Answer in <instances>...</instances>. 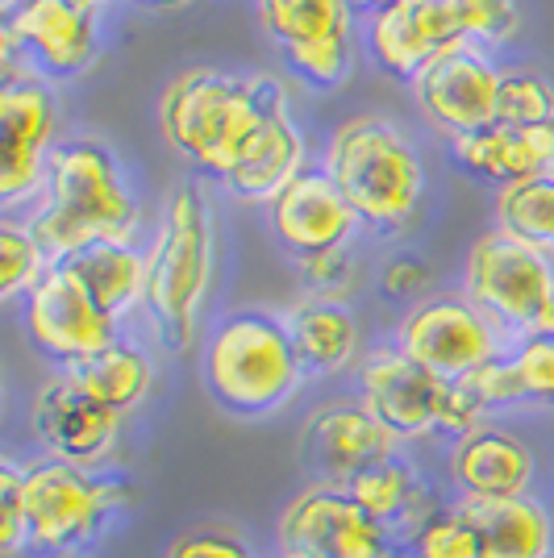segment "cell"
I'll use <instances>...</instances> for the list:
<instances>
[{"instance_id": "52a82bcc", "label": "cell", "mask_w": 554, "mask_h": 558, "mask_svg": "<svg viewBox=\"0 0 554 558\" xmlns=\"http://www.w3.org/2000/svg\"><path fill=\"white\" fill-rule=\"evenodd\" d=\"M467 292L480 313L538 333L554 304L551 258L513 233L492 230L467 255Z\"/></svg>"}, {"instance_id": "277c9868", "label": "cell", "mask_w": 554, "mask_h": 558, "mask_svg": "<svg viewBox=\"0 0 554 558\" xmlns=\"http://www.w3.org/2000/svg\"><path fill=\"white\" fill-rule=\"evenodd\" d=\"M325 175L338 184L359 221L384 233L409 226L421 201V163L413 146L380 117H354L334 134L325 150Z\"/></svg>"}, {"instance_id": "ffe728a7", "label": "cell", "mask_w": 554, "mask_h": 558, "mask_svg": "<svg viewBox=\"0 0 554 558\" xmlns=\"http://www.w3.org/2000/svg\"><path fill=\"white\" fill-rule=\"evenodd\" d=\"M455 480L462 488V500H513L530 488L533 454L505 429H475L459 438Z\"/></svg>"}, {"instance_id": "f1b7e54d", "label": "cell", "mask_w": 554, "mask_h": 558, "mask_svg": "<svg viewBox=\"0 0 554 558\" xmlns=\"http://www.w3.org/2000/svg\"><path fill=\"white\" fill-rule=\"evenodd\" d=\"M508 384L517 400H546L554 404V333H530L521 350L505 359Z\"/></svg>"}, {"instance_id": "4fadbf2b", "label": "cell", "mask_w": 554, "mask_h": 558, "mask_svg": "<svg viewBox=\"0 0 554 558\" xmlns=\"http://www.w3.org/2000/svg\"><path fill=\"white\" fill-rule=\"evenodd\" d=\"M25 326H29L34 347L71 367L100 354L105 347H113V317L59 267H50L47 276L34 283Z\"/></svg>"}, {"instance_id": "ac0fdd59", "label": "cell", "mask_w": 554, "mask_h": 558, "mask_svg": "<svg viewBox=\"0 0 554 558\" xmlns=\"http://www.w3.org/2000/svg\"><path fill=\"white\" fill-rule=\"evenodd\" d=\"M455 159L471 175L492 180L501 187L554 175V121H546V125L492 121L484 130H471V134L455 138Z\"/></svg>"}, {"instance_id": "ba28073f", "label": "cell", "mask_w": 554, "mask_h": 558, "mask_svg": "<svg viewBox=\"0 0 554 558\" xmlns=\"http://www.w3.org/2000/svg\"><path fill=\"white\" fill-rule=\"evenodd\" d=\"M359 384H363V409L396 442L421 438L430 429H450L455 379H442L430 367H421L400 347L375 350L359 372Z\"/></svg>"}, {"instance_id": "9c48e42d", "label": "cell", "mask_w": 554, "mask_h": 558, "mask_svg": "<svg viewBox=\"0 0 554 558\" xmlns=\"http://www.w3.org/2000/svg\"><path fill=\"white\" fill-rule=\"evenodd\" d=\"M117 505L113 484L93 480L75 463H43L25 471V512H29V542L68 550L80 546L105 525L109 509Z\"/></svg>"}, {"instance_id": "ab89813d", "label": "cell", "mask_w": 554, "mask_h": 558, "mask_svg": "<svg viewBox=\"0 0 554 558\" xmlns=\"http://www.w3.org/2000/svg\"><path fill=\"white\" fill-rule=\"evenodd\" d=\"M542 333H554V304H551V313H546V322H542Z\"/></svg>"}, {"instance_id": "30bf717a", "label": "cell", "mask_w": 554, "mask_h": 558, "mask_svg": "<svg viewBox=\"0 0 554 558\" xmlns=\"http://www.w3.org/2000/svg\"><path fill=\"white\" fill-rule=\"evenodd\" d=\"M279 537L288 555L304 558H388V530L347 488H313L297 496Z\"/></svg>"}, {"instance_id": "d6986e66", "label": "cell", "mask_w": 554, "mask_h": 558, "mask_svg": "<svg viewBox=\"0 0 554 558\" xmlns=\"http://www.w3.org/2000/svg\"><path fill=\"white\" fill-rule=\"evenodd\" d=\"M309 446L325 466L329 480L350 484L354 475H363L371 466L388 463L396 450V438L371 417L363 404H334L322 409L309 425Z\"/></svg>"}, {"instance_id": "7c38bea8", "label": "cell", "mask_w": 554, "mask_h": 558, "mask_svg": "<svg viewBox=\"0 0 554 558\" xmlns=\"http://www.w3.org/2000/svg\"><path fill=\"white\" fill-rule=\"evenodd\" d=\"M400 350L442 379H462L496 359V329L467 301H425L400 326Z\"/></svg>"}, {"instance_id": "7402d4cb", "label": "cell", "mask_w": 554, "mask_h": 558, "mask_svg": "<svg viewBox=\"0 0 554 558\" xmlns=\"http://www.w3.org/2000/svg\"><path fill=\"white\" fill-rule=\"evenodd\" d=\"M55 267L68 271L113 322L134 301H142V288H146V258L130 242H93L75 255L59 258Z\"/></svg>"}, {"instance_id": "f546056e", "label": "cell", "mask_w": 554, "mask_h": 558, "mask_svg": "<svg viewBox=\"0 0 554 558\" xmlns=\"http://www.w3.org/2000/svg\"><path fill=\"white\" fill-rule=\"evenodd\" d=\"M43 258L47 251L38 246L34 230H22V226H0V296H17V292H34V283L47 276L43 271Z\"/></svg>"}, {"instance_id": "74e56055", "label": "cell", "mask_w": 554, "mask_h": 558, "mask_svg": "<svg viewBox=\"0 0 554 558\" xmlns=\"http://www.w3.org/2000/svg\"><path fill=\"white\" fill-rule=\"evenodd\" d=\"M25 4H34V0H0V13H4V22H9L13 13H22Z\"/></svg>"}, {"instance_id": "8fae6325", "label": "cell", "mask_w": 554, "mask_h": 558, "mask_svg": "<svg viewBox=\"0 0 554 558\" xmlns=\"http://www.w3.org/2000/svg\"><path fill=\"white\" fill-rule=\"evenodd\" d=\"M501 80L505 71H496L484 59V50L467 43L442 47L421 75L413 80L421 109L438 121L442 130H450L455 138L484 130L496 121V100H501Z\"/></svg>"}, {"instance_id": "484cf974", "label": "cell", "mask_w": 554, "mask_h": 558, "mask_svg": "<svg viewBox=\"0 0 554 558\" xmlns=\"http://www.w3.org/2000/svg\"><path fill=\"white\" fill-rule=\"evenodd\" d=\"M258 17L279 47L350 38V0H258Z\"/></svg>"}, {"instance_id": "5bb4252c", "label": "cell", "mask_w": 554, "mask_h": 558, "mask_svg": "<svg viewBox=\"0 0 554 558\" xmlns=\"http://www.w3.org/2000/svg\"><path fill=\"white\" fill-rule=\"evenodd\" d=\"M55 96L43 80H9L0 88V201H22L43 184L55 134Z\"/></svg>"}, {"instance_id": "cb8c5ba5", "label": "cell", "mask_w": 554, "mask_h": 558, "mask_svg": "<svg viewBox=\"0 0 554 558\" xmlns=\"http://www.w3.org/2000/svg\"><path fill=\"white\" fill-rule=\"evenodd\" d=\"M288 338L297 347L304 372L334 375L342 372L359 350V326L338 301H309L288 313Z\"/></svg>"}, {"instance_id": "7a4b0ae2", "label": "cell", "mask_w": 554, "mask_h": 558, "mask_svg": "<svg viewBox=\"0 0 554 558\" xmlns=\"http://www.w3.org/2000/svg\"><path fill=\"white\" fill-rule=\"evenodd\" d=\"M276 88L279 84L267 75L238 80L213 68H188L162 93V134L192 167H201L213 180H226L238 146L246 142Z\"/></svg>"}, {"instance_id": "4dcf8cb0", "label": "cell", "mask_w": 554, "mask_h": 558, "mask_svg": "<svg viewBox=\"0 0 554 558\" xmlns=\"http://www.w3.org/2000/svg\"><path fill=\"white\" fill-rule=\"evenodd\" d=\"M284 63L297 71L301 80L317 88H338L350 71V38H325V43H297V47H279Z\"/></svg>"}, {"instance_id": "44dd1931", "label": "cell", "mask_w": 554, "mask_h": 558, "mask_svg": "<svg viewBox=\"0 0 554 558\" xmlns=\"http://www.w3.org/2000/svg\"><path fill=\"white\" fill-rule=\"evenodd\" d=\"M455 512L480 537V558L551 555V517L526 496H513V500H462Z\"/></svg>"}, {"instance_id": "60d3db41", "label": "cell", "mask_w": 554, "mask_h": 558, "mask_svg": "<svg viewBox=\"0 0 554 558\" xmlns=\"http://www.w3.org/2000/svg\"><path fill=\"white\" fill-rule=\"evenodd\" d=\"M284 558H304V555H284Z\"/></svg>"}, {"instance_id": "5b68a950", "label": "cell", "mask_w": 554, "mask_h": 558, "mask_svg": "<svg viewBox=\"0 0 554 558\" xmlns=\"http://www.w3.org/2000/svg\"><path fill=\"white\" fill-rule=\"evenodd\" d=\"M301 359L284 322L263 313H238L208 338L205 379L230 413L258 417L284 404L301 384Z\"/></svg>"}, {"instance_id": "e575fe53", "label": "cell", "mask_w": 554, "mask_h": 558, "mask_svg": "<svg viewBox=\"0 0 554 558\" xmlns=\"http://www.w3.org/2000/svg\"><path fill=\"white\" fill-rule=\"evenodd\" d=\"M380 288H384V296H393V301L417 296L421 288H430V267H425L421 258H413V255H400V258H393V263L384 267Z\"/></svg>"}, {"instance_id": "9a60e30c", "label": "cell", "mask_w": 554, "mask_h": 558, "mask_svg": "<svg viewBox=\"0 0 554 558\" xmlns=\"http://www.w3.org/2000/svg\"><path fill=\"white\" fill-rule=\"evenodd\" d=\"M96 22L100 0H34L4 22V38H13L43 75L71 80L93 63Z\"/></svg>"}, {"instance_id": "d4e9b609", "label": "cell", "mask_w": 554, "mask_h": 558, "mask_svg": "<svg viewBox=\"0 0 554 558\" xmlns=\"http://www.w3.org/2000/svg\"><path fill=\"white\" fill-rule=\"evenodd\" d=\"M71 375H75L96 400H105L109 409H117V413L142 404V396L150 392V379H155L146 354L134 347H121V342L105 347L100 354L84 359V363H75Z\"/></svg>"}, {"instance_id": "d6a6232c", "label": "cell", "mask_w": 554, "mask_h": 558, "mask_svg": "<svg viewBox=\"0 0 554 558\" xmlns=\"http://www.w3.org/2000/svg\"><path fill=\"white\" fill-rule=\"evenodd\" d=\"M417 558H480V537L459 512H446L417 534Z\"/></svg>"}, {"instance_id": "e0dca14e", "label": "cell", "mask_w": 554, "mask_h": 558, "mask_svg": "<svg viewBox=\"0 0 554 558\" xmlns=\"http://www.w3.org/2000/svg\"><path fill=\"white\" fill-rule=\"evenodd\" d=\"M354 209L325 171H301L292 184L272 201V230L292 255L317 258L342 251L354 230Z\"/></svg>"}, {"instance_id": "1f68e13d", "label": "cell", "mask_w": 554, "mask_h": 558, "mask_svg": "<svg viewBox=\"0 0 554 558\" xmlns=\"http://www.w3.org/2000/svg\"><path fill=\"white\" fill-rule=\"evenodd\" d=\"M29 542V512H25V471L13 463L0 466V555H17Z\"/></svg>"}, {"instance_id": "836d02e7", "label": "cell", "mask_w": 554, "mask_h": 558, "mask_svg": "<svg viewBox=\"0 0 554 558\" xmlns=\"http://www.w3.org/2000/svg\"><path fill=\"white\" fill-rule=\"evenodd\" d=\"M167 558H254V555L246 550V542H238V537L201 530V534L180 537Z\"/></svg>"}, {"instance_id": "f35d334b", "label": "cell", "mask_w": 554, "mask_h": 558, "mask_svg": "<svg viewBox=\"0 0 554 558\" xmlns=\"http://www.w3.org/2000/svg\"><path fill=\"white\" fill-rule=\"evenodd\" d=\"M142 4H150V9H180L188 0H142Z\"/></svg>"}, {"instance_id": "8d00e7d4", "label": "cell", "mask_w": 554, "mask_h": 558, "mask_svg": "<svg viewBox=\"0 0 554 558\" xmlns=\"http://www.w3.org/2000/svg\"><path fill=\"white\" fill-rule=\"evenodd\" d=\"M400 4H409V0H350V9H363V13H388V9H400Z\"/></svg>"}, {"instance_id": "8992f818", "label": "cell", "mask_w": 554, "mask_h": 558, "mask_svg": "<svg viewBox=\"0 0 554 558\" xmlns=\"http://www.w3.org/2000/svg\"><path fill=\"white\" fill-rule=\"evenodd\" d=\"M513 34V0H409L371 17V59L396 80H417L421 68L450 43H505Z\"/></svg>"}, {"instance_id": "603a6c76", "label": "cell", "mask_w": 554, "mask_h": 558, "mask_svg": "<svg viewBox=\"0 0 554 558\" xmlns=\"http://www.w3.org/2000/svg\"><path fill=\"white\" fill-rule=\"evenodd\" d=\"M347 492L384 530H417L421 534L434 521V496L413 475V466L400 459H388V463L354 475Z\"/></svg>"}, {"instance_id": "d590c367", "label": "cell", "mask_w": 554, "mask_h": 558, "mask_svg": "<svg viewBox=\"0 0 554 558\" xmlns=\"http://www.w3.org/2000/svg\"><path fill=\"white\" fill-rule=\"evenodd\" d=\"M304 271L313 276V283H317L322 292H342L350 283V258H347V251H329V255L304 258Z\"/></svg>"}, {"instance_id": "2e32d148", "label": "cell", "mask_w": 554, "mask_h": 558, "mask_svg": "<svg viewBox=\"0 0 554 558\" xmlns=\"http://www.w3.org/2000/svg\"><path fill=\"white\" fill-rule=\"evenodd\" d=\"M117 409L105 400H96L75 375L50 379L34 400V429L47 442L50 454H59L63 463H96L105 459L117 442Z\"/></svg>"}, {"instance_id": "6da1fadb", "label": "cell", "mask_w": 554, "mask_h": 558, "mask_svg": "<svg viewBox=\"0 0 554 558\" xmlns=\"http://www.w3.org/2000/svg\"><path fill=\"white\" fill-rule=\"evenodd\" d=\"M138 209L121 184L113 155L100 142L75 138L47 159V209L29 226L55 263L93 242H125Z\"/></svg>"}, {"instance_id": "83f0119b", "label": "cell", "mask_w": 554, "mask_h": 558, "mask_svg": "<svg viewBox=\"0 0 554 558\" xmlns=\"http://www.w3.org/2000/svg\"><path fill=\"white\" fill-rule=\"evenodd\" d=\"M496 121L508 125H546L554 121V88L538 71H505Z\"/></svg>"}, {"instance_id": "4316f807", "label": "cell", "mask_w": 554, "mask_h": 558, "mask_svg": "<svg viewBox=\"0 0 554 558\" xmlns=\"http://www.w3.org/2000/svg\"><path fill=\"white\" fill-rule=\"evenodd\" d=\"M496 217H501V230L513 233L517 242L533 246L538 255L554 258V175H538V180L501 187Z\"/></svg>"}, {"instance_id": "3957f363", "label": "cell", "mask_w": 554, "mask_h": 558, "mask_svg": "<svg viewBox=\"0 0 554 558\" xmlns=\"http://www.w3.org/2000/svg\"><path fill=\"white\" fill-rule=\"evenodd\" d=\"M208 271H213L208 205L201 187L184 184L176 187L171 201H167L155 251L146 258V288H142V304L150 313V326H155L162 347L176 350V354L192 350V342H196Z\"/></svg>"}]
</instances>
